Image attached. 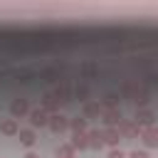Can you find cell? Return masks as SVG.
Returning a JSON list of instances; mask_svg holds the SVG:
<instances>
[{
	"mask_svg": "<svg viewBox=\"0 0 158 158\" xmlns=\"http://www.w3.org/2000/svg\"><path fill=\"white\" fill-rule=\"evenodd\" d=\"M89 148H104V128H89Z\"/></svg>",
	"mask_w": 158,
	"mask_h": 158,
	"instance_id": "10",
	"label": "cell"
},
{
	"mask_svg": "<svg viewBox=\"0 0 158 158\" xmlns=\"http://www.w3.org/2000/svg\"><path fill=\"white\" fill-rule=\"evenodd\" d=\"M121 118H123V116H121V109H111V111H104V114H101V123H104V128H114V126H118Z\"/></svg>",
	"mask_w": 158,
	"mask_h": 158,
	"instance_id": "7",
	"label": "cell"
},
{
	"mask_svg": "<svg viewBox=\"0 0 158 158\" xmlns=\"http://www.w3.org/2000/svg\"><path fill=\"white\" fill-rule=\"evenodd\" d=\"M126 158H151V156H148L146 151H131V153H128Z\"/></svg>",
	"mask_w": 158,
	"mask_h": 158,
	"instance_id": "22",
	"label": "cell"
},
{
	"mask_svg": "<svg viewBox=\"0 0 158 158\" xmlns=\"http://www.w3.org/2000/svg\"><path fill=\"white\" fill-rule=\"evenodd\" d=\"M109 158H126V153H123L121 148H111V153H109Z\"/></svg>",
	"mask_w": 158,
	"mask_h": 158,
	"instance_id": "23",
	"label": "cell"
},
{
	"mask_svg": "<svg viewBox=\"0 0 158 158\" xmlns=\"http://www.w3.org/2000/svg\"><path fill=\"white\" fill-rule=\"evenodd\" d=\"M40 109H44L49 116H54V114H59V104H57V99L52 96V94H44L42 99H40Z\"/></svg>",
	"mask_w": 158,
	"mask_h": 158,
	"instance_id": "9",
	"label": "cell"
},
{
	"mask_svg": "<svg viewBox=\"0 0 158 158\" xmlns=\"http://www.w3.org/2000/svg\"><path fill=\"white\" fill-rule=\"evenodd\" d=\"M81 111H84V114H81L84 118H101V114H104L101 106H99V101H86Z\"/></svg>",
	"mask_w": 158,
	"mask_h": 158,
	"instance_id": "12",
	"label": "cell"
},
{
	"mask_svg": "<svg viewBox=\"0 0 158 158\" xmlns=\"http://www.w3.org/2000/svg\"><path fill=\"white\" fill-rule=\"evenodd\" d=\"M49 131L52 133H64V131H69V116H64V114H54V116H49Z\"/></svg>",
	"mask_w": 158,
	"mask_h": 158,
	"instance_id": "5",
	"label": "cell"
},
{
	"mask_svg": "<svg viewBox=\"0 0 158 158\" xmlns=\"http://www.w3.org/2000/svg\"><path fill=\"white\" fill-rule=\"evenodd\" d=\"M10 116L17 121V118H25V116H30V101L25 99V96H17V99H12L10 101Z\"/></svg>",
	"mask_w": 158,
	"mask_h": 158,
	"instance_id": "2",
	"label": "cell"
},
{
	"mask_svg": "<svg viewBox=\"0 0 158 158\" xmlns=\"http://www.w3.org/2000/svg\"><path fill=\"white\" fill-rule=\"evenodd\" d=\"M0 133H2V136H17V133H20L17 121H15V118H2V121H0Z\"/></svg>",
	"mask_w": 158,
	"mask_h": 158,
	"instance_id": "13",
	"label": "cell"
},
{
	"mask_svg": "<svg viewBox=\"0 0 158 158\" xmlns=\"http://www.w3.org/2000/svg\"><path fill=\"white\" fill-rule=\"evenodd\" d=\"M74 146L72 143H59V148H57V158H74Z\"/></svg>",
	"mask_w": 158,
	"mask_h": 158,
	"instance_id": "19",
	"label": "cell"
},
{
	"mask_svg": "<svg viewBox=\"0 0 158 158\" xmlns=\"http://www.w3.org/2000/svg\"><path fill=\"white\" fill-rule=\"evenodd\" d=\"M74 96H77L81 104H86V101H89V86H86V84H77V86H74Z\"/></svg>",
	"mask_w": 158,
	"mask_h": 158,
	"instance_id": "20",
	"label": "cell"
},
{
	"mask_svg": "<svg viewBox=\"0 0 158 158\" xmlns=\"http://www.w3.org/2000/svg\"><path fill=\"white\" fill-rule=\"evenodd\" d=\"M136 91H138V86H133L131 81H123V84H121V94H123V96H133Z\"/></svg>",
	"mask_w": 158,
	"mask_h": 158,
	"instance_id": "21",
	"label": "cell"
},
{
	"mask_svg": "<svg viewBox=\"0 0 158 158\" xmlns=\"http://www.w3.org/2000/svg\"><path fill=\"white\" fill-rule=\"evenodd\" d=\"M52 96H54V99H57V104L62 106V104H69V101H72V96H74V89L69 86V81H64V79H62V81L57 84V89L52 91Z\"/></svg>",
	"mask_w": 158,
	"mask_h": 158,
	"instance_id": "3",
	"label": "cell"
},
{
	"mask_svg": "<svg viewBox=\"0 0 158 158\" xmlns=\"http://www.w3.org/2000/svg\"><path fill=\"white\" fill-rule=\"evenodd\" d=\"M69 128H72V133H86V131H89L84 116H74V118H69Z\"/></svg>",
	"mask_w": 158,
	"mask_h": 158,
	"instance_id": "17",
	"label": "cell"
},
{
	"mask_svg": "<svg viewBox=\"0 0 158 158\" xmlns=\"http://www.w3.org/2000/svg\"><path fill=\"white\" fill-rule=\"evenodd\" d=\"M25 158H40V156H37V153H32V151H30V153H25Z\"/></svg>",
	"mask_w": 158,
	"mask_h": 158,
	"instance_id": "24",
	"label": "cell"
},
{
	"mask_svg": "<svg viewBox=\"0 0 158 158\" xmlns=\"http://www.w3.org/2000/svg\"><path fill=\"white\" fill-rule=\"evenodd\" d=\"M118 141H121V133L116 131V126H114V128H104V146L116 148V146H118Z\"/></svg>",
	"mask_w": 158,
	"mask_h": 158,
	"instance_id": "15",
	"label": "cell"
},
{
	"mask_svg": "<svg viewBox=\"0 0 158 158\" xmlns=\"http://www.w3.org/2000/svg\"><path fill=\"white\" fill-rule=\"evenodd\" d=\"M30 123H32V128L47 126V123H49V114H47L44 109H30Z\"/></svg>",
	"mask_w": 158,
	"mask_h": 158,
	"instance_id": "6",
	"label": "cell"
},
{
	"mask_svg": "<svg viewBox=\"0 0 158 158\" xmlns=\"http://www.w3.org/2000/svg\"><path fill=\"white\" fill-rule=\"evenodd\" d=\"M116 131L121 133V138H141V131L143 128H138L133 118H121L118 126H116Z\"/></svg>",
	"mask_w": 158,
	"mask_h": 158,
	"instance_id": "1",
	"label": "cell"
},
{
	"mask_svg": "<svg viewBox=\"0 0 158 158\" xmlns=\"http://www.w3.org/2000/svg\"><path fill=\"white\" fill-rule=\"evenodd\" d=\"M131 101H133L138 109H146V106H148V101H151V94H148V89H138V91L131 96Z\"/></svg>",
	"mask_w": 158,
	"mask_h": 158,
	"instance_id": "16",
	"label": "cell"
},
{
	"mask_svg": "<svg viewBox=\"0 0 158 158\" xmlns=\"http://www.w3.org/2000/svg\"><path fill=\"white\" fill-rule=\"evenodd\" d=\"M17 138H20V143L22 146H35V141H37V133H35V128H20V133H17Z\"/></svg>",
	"mask_w": 158,
	"mask_h": 158,
	"instance_id": "14",
	"label": "cell"
},
{
	"mask_svg": "<svg viewBox=\"0 0 158 158\" xmlns=\"http://www.w3.org/2000/svg\"><path fill=\"white\" fill-rule=\"evenodd\" d=\"M118 94H104L101 99H99V106H101V111H111V109H118Z\"/></svg>",
	"mask_w": 158,
	"mask_h": 158,
	"instance_id": "11",
	"label": "cell"
},
{
	"mask_svg": "<svg viewBox=\"0 0 158 158\" xmlns=\"http://www.w3.org/2000/svg\"><path fill=\"white\" fill-rule=\"evenodd\" d=\"M133 121H136L138 128H148V126H156V114L146 106V109H138V111H136V118H133Z\"/></svg>",
	"mask_w": 158,
	"mask_h": 158,
	"instance_id": "4",
	"label": "cell"
},
{
	"mask_svg": "<svg viewBox=\"0 0 158 158\" xmlns=\"http://www.w3.org/2000/svg\"><path fill=\"white\" fill-rule=\"evenodd\" d=\"M69 143L74 146V151H86L89 148V136L86 133H72V141Z\"/></svg>",
	"mask_w": 158,
	"mask_h": 158,
	"instance_id": "18",
	"label": "cell"
},
{
	"mask_svg": "<svg viewBox=\"0 0 158 158\" xmlns=\"http://www.w3.org/2000/svg\"><path fill=\"white\" fill-rule=\"evenodd\" d=\"M141 141L148 146V148H158V126H148L141 131Z\"/></svg>",
	"mask_w": 158,
	"mask_h": 158,
	"instance_id": "8",
	"label": "cell"
}]
</instances>
